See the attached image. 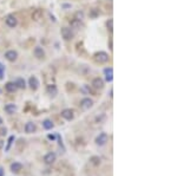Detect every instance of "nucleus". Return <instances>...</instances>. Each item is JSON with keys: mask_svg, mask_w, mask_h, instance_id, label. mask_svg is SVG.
I'll return each instance as SVG.
<instances>
[{"mask_svg": "<svg viewBox=\"0 0 177 176\" xmlns=\"http://www.w3.org/2000/svg\"><path fill=\"white\" fill-rule=\"evenodd\" d=\"M94 142H96V144L99 146V147L105 146L106 143L109 142V135H108L106 132H102V134H99V135L97 136V137H96Z\"/></svg>", "mask_w": 177, "mask_h": 176, "instance_id": "obj_1", "label": "nucleus"}, {"mask_svg": "<svg viewBox=\"0 0 177 176\" xmlns=\"http://www.w3.org/2000/svg\"><path fill=\"white\" fill-rule=\"evenodd\" d=\"M94 59L97 63L99 64H104V63H108L109 62V54L104 51H100V52H97L94 54Z\"/></svg>", "mask_w": 177, "mask_h": 176, "instance_id": "obj_2", "label": "nucleus"}, {"mask_svg": "<svg viewBox=\"0 0 177 176\" xmlns=\"http://www.w3.org/2000/svg\"><path fill=\"white\" fill-rule=\"evenodd\" d=\"M60 115L64 119H66V121H72V119L75 118V111L71 109H64Z\"/></svg>", "mask_w": 177, "mask_h": 176, "instance_id": "obj_3", "label": "nucleus"}, {"mask_svg": "<svg viewBox=\"0 0 177 176\" xmlns=\"http://www.w3.org/2000/svg\"><path fill=\"white\" fill-rule=\"evenodd\" d=\"M61 37L64 38V40H71L73 38V32L71 31L69 27H63L61 28Z\"/></svg>", "mask_w": 177, "mask_h": 176, "instance_id": "obj_4", "label": "nucleus"}, {"mask_svg": "<svg viewBox=\"0 0 177 176\" xmlns=\"http://www.w3.org/2000/svg\"><path fill=\"white\" fill-rule=\"evenodd\" d=\"M93 107V101L91 98H84L80 101V108L83 110H88Z\"/></svg>", "mask_w": 177, "mask_h": 176, "instance_id": "obj_5", "label": "nucleus"}, {"mask_svg": "<svg viewBox=\"0 0 177 176\" xmlns=\"http://www.w3.org/2000/svg\"><path fill=\"white\" fill-rule=\"evenodd\" d=\"M5 22H6V25L9 27H15V26H17V24H18V19L15 18L14 15L10 14V15H7V17H6Z\"/></svg>", "mask_w": 177, "mask_h": 176, "instance_id": "obj_6", "label": "nucleus"}, {"mask_svg": "<svg viewBox=\"0 0 177 176\" xmlns=\"http://www.w3.org/2000/svg\"><path fill=\"white\" fill-rule=\"evenodd\" d=\"M28 85H30V87H31L32 90L36 91V90H38V87H39L40 83H39V81H38L37 77L32 76V77H30V79H28Z\"/></svg>", "mask_w": 177, "mask_h": 176, "instance_id": "obj_7", "label": "nucleus"}, {"mask_svg": "<svg viewBox=\"0 0 177 176\" xmlns=\"http://www.w3.org/2000/svg\"><path fill=\"white\" fill-rule=\"evenodd\" d=\"M5 58L9 60V62H14V60H17L18 58V52L17 51H14V50H10V51H7L5 53Z\"/></svg>", "mask_w": 177, "mask_h": 176, "instance_id": "obj_8", "label": "nucleus"}, {"mask_svg": "<svg viewBox=\"0 0 177 176\" xmlns=\"http://www.w3.org/2000/svg\"><path fill=\"white\" fill-rule=\"evenodd\" d=\"M55 158H57V155L54 153H49L44 156V162L46 164H53L55 162Z\"/></svg>", "mask_w": 177, "mask_h": 176, "instance_id": "obj_9", "label": "nucleus"}, {"mask_svg": "<svg viewBox=\"0 0 177 176\" xmlns=\"http://www.w3.org/2000/svg\"><path fill=\"white\" fill-rule=\"evenodd\" d=\"M33 54H34V57L38 58V59H43L45 57V51L43 50V47H40V46H37L34 47V50H33Z\"/></svg>", "mask_w": 177, "mask_h": 176, "instance_id": "obj_10", "label": "nucleus"}, {"mask_svg": "<svg viewBox=\"0 0 177 176\" xmlns=\"http://www.w3.org/2000/svg\"><path fill=\"white\" fill-rule=\"evenodd\" d=\"M10 169H11V171L13 174H18V173H20L22 170V164L19 163V162H13L11 164V167H10Z\"/></svg>", "mask_w": 177, "mask_h": 176, "instance_id": "obj_11", "label": "nucleus"}, {"mask_svg": "<svg viewBox=\"0 0 177 176\" xmlns=\"http://www.w3.org/2000/svg\"><path fill=\"white\" fill-rule=\"evenodd\" d=\"M92 86L94 87V89H103V87H104V81L100 77L94 78L92 81Z\"/></svg>", "mask_w": 177, "mask_h": 176, "instance_id": "obj_12", "label": "nucleus"}, {"mask_svg": "<svg viewBox=\"0 0 177 176\" xmlns=\"http://www.w3.org/2000/svg\"><path fill=\"white\" fill-rule=\"evenodd\" d=\"M37 130V125L33 122H27L25 124V132L27 134H33Z\"/></svg>", "mask_w": 177, "mask_h": 176, "instance_id": "obj_13", "label": "nucleus"}, {"mask_svg": "<svg viewBox=\"0 0 177 176\" xmlns=\"http://www.w3.org/2000/svg\"><path fill=\"white\" fill-rule=\"evenodd\" d=\"M4 109H5V111L9 115H12V114H14L15 111H17V105L13 104V103H9V104H6Z\"/></svg>", "mask_w": 177, "mask_h": 176, "instance_id": "obj_14", "label": "nucleus"}, {"mask_svg": "<svg viewBox=\"0 0 177 176\" xmlns=\"http://www.w3.org/2000/svg\"><path fill=\"white\" fill-rule=\"evenodd\" d=\"M104 75H105L106 82H112V79H114V70H112V67H106L104 70Z\"/></svg>", "mask_w": 177, "mask_h": 176, "instance_id": "obj_15", "label": "nucleus"}, {"mask_svg": "<svg viewBox=\"0 0 177 176\" xmlns=\"http://www.w3.org/2000/svg\"><path fill=\"white\" fill-rule=\"evenodd\" d=\"M46 91H47V93L51 96V97H55V96H57V93H58V89H57V86H55L54 84H51V85L47 86Z\"/></svg>", "mask_w": 177, "mask_h": 176, "instance_id": "obj_16", "label": "nucleus"}, {"mask_svg": "<svg viewBox=\"0 0 177 176\" xmlns=\"http://www.w3.org/2000/svg\"><path fill=\"white\" fill-rule=\"evenodd\" d=\"M5 89H6L7 92H15V91L18 90V87L15 86L14 82H9V83L5 84Z\"/></svg>", "mask_w": 177, "mask_h": 176, "instance_id": "obj_17", "label": "nucleus"}, {"mask_svg": "<svg viewBox=\"0 0 177 176\" xmlns=\"http://www.w3.org/2000/svg\"><path fill=\"white\" fill-rule=\"evenodd\" d=\"M14 84H15V86L18 87V89H25L26 87V83H25V79L24 78H17L14 81Z\"/></svg>", "mask_w": 177, "mask_h": 176, "instance_id": "obj_18", "label": "nucleus"}, {"mask_svg": "<svg viewBox=\"0 0 177 176\" xmlns=\"http://www.w3.org/2000/svg\"><path fill=\"white\" fill-rule=\"evenodd\" d=\"M43 126H44L45 130H51L54 126V124H53V122L51 121V119H45V121L43 122Z\"/></svg>", "mask_w": 177, "mask_h": 176, "instance_id": "obj_19", "label": "nucleus"}, {"mask_svg": "<svg viewBox=\"0 0 177 176\" xmlns=\"http://www.w3.org/2000/svg\"><path fill=\"white\" fill-rule=\"evenodd\" d=\"M99 14H100V12L98 9H91L90 12H88L90 18H97V17H99Z\"/></svg>", "mask_w": 177, "mask_h": 176, "instance_id": "obj_20", "label": "nucleus"}, {"mask_svg": "<svg viewBox=\"0 0 177 176\" xmlns=\"http://www.w3.org/2000/svg\"><path fill=\"white\" fill-rule=\"evenodd\" d=\"M14 140H15L14 136H11V137L9 138V141H7V146H6V148H5V151H9V150L11 149V147H12V144H13Z\"/></svg>", "mask_w": 177, "mask_h": 176, "instance_id": "obj_21", "label": "nucleus"}, {"mask_svg": "<svg viewBox=\"0 0 177 176\" xmlns=\"http://www.w3.org/2000/svg\"><path fill=\"white\" fill-rule=\"evenodd\" d=\"M90 162L93 164V165H99L100 164V158L98 156H92L90 158Z\"/></svg>", "mask_w": 177, "mask_h": 176, "instance_id": "obj_22", "label": "nucleus"}, {"mask_svg": "<svg viewBox=\"0 0 177 176\" xmlns=\"http://www.w3.org/2000/svg\"><path fill=\"white\" fill-rule=\"evenodd\" d=\"M75 19H77V20H79V21H83V19H84V12H83V11H78V12H76V14H75Z\"/></svg>", "mask_w": 177, "mask_h": 176, "instance_id": "obj_23", "label": "nucleus"}, {"mask_svg": "<svg viewBox=\"0 0 177 176\" xmlns=\"http://www.w3.org/2000/svg\"><path fill=\"white\" fill-rule=\"evenodd\" d=\"M106 25H108V30H109L110 32L114 31V20H112V19H109V21H108Z\"/></svg>", "mask_w": 177, "mask_h": 176, "instance_id": "obj_24", "label": "nucleus"}, {"mask_svg": "<svg viewBox=\"0 0 177 176\" xmlns=\"http://www.w3.org/2000/svg\"><path fill=\"white\" fill-rule=\"evenodd\" d=\"M70 24H71V26H73V27H77V28H78V27H80V21H79V20H77V19H73V20H72V21L70 22Z\"/></svg>", "mask_w": 177, "mask_h": 176, "instance_id": "obj_25", "label": "nucleus"}, {"mask_svg": "<svg viewBox=\"0 0 177 176\" xmlns=\"http://www.w3.org/2000/svg\"><path fill=\"white\" fill-rule=\"evenodd\" d=\"M105 118H106V116L103 114V115H100V117L98 116L97 118H96V122H97V123H102L103 121H105Z\"/></svg>", "mask_w": 177, "mask_h": 176, "instance_id": "obj_26", "label": "nucleus"}, {"mask_svg": "<svg viewBox=\"0 0 177 176\" xmlns=\"http://www.w3.org/2000/svg\"><path fill=\"white\" fill-rule=\"evenodd\" d=\"M82 91H83V92H86V93H90V92H91V89L88 87V85H84V86L82 87Z\"/></svg>", "mask_w": 177, "mask_h": 176, "instance_id": "obj_27", "label": "nucleus"}, {"mask_svg": "<svg viewBox=\"0 0 177 176\" xmlns=\"http://www.w3.org/2000/svg\"><path fill=\"white\" fill-rule=\"evenodd\" d=\"M7 132V129L6 128H3V129H0V136H5Z\"/></svg>", "mask_w": 177, "mask_h": 176, "instance_id": "obj_28", "label": "nucleus"}, {"mask_svg": "<svg viewBox=\"0 0 177 176\" xmlns=\"http://www.w3.org/2000/svg\"><path fill=\"white\" fill-rule=\"evenodd\" d=\"M3 73H4V66L0 64V79H3Z\"/></svg>", "mask_w": 177, "mask_h": 176, "instance_id": "obj_29", "label": "nucleus"}, {"mask_svg": "<svg viewBox=\"0 0 177 176\" xmlns=\"http://www.w3.org/2000/svg\"><path fill=\"white\" fill-rule=\"evenodd\" d=\"M47 137H49V140H52V141H53V140L55 138V136H54V135H49Z\"/></svg>", "mask_w": 177, "mask_h": 176, "instance_id": "obj_30", "label": "nucleus"}, {"mask_svg": "<svg viewBox=\"0 0 177 176\" xmlns=\"http://www.w3.org/2000/svg\"><path fill=\"white\" fill-rule=\"evenodd\" d=\"M0 176H4V168L0 167Z\"/></svg>", "mask_w": 177, "mask_h": 176, "instance_id": "obj_31", "label": "nucleus"}, {"mask_svg": "<svg viewBox=\"0 0 177 176\" xmlns=\"http://www.w3.org/2000/svg\"><path fill=\"white\" fill-rule=\"evenodd\" d=\"M1 124H3V118L0 117V125H1Z\"/></svg>", "mask_w": 177, "mask_h": 176, "instance_id": "obj_32", "label": "nucleus"}, {"mask_svg": "<svg viewBox=\"0 0 177 176\" xmlns=\"http://www.w3.org/2000/svg\"><path fill=\"white\" fill-rule=\"evenodd\" d=\"M1 147H3V142H1V141H0V148H1Z\"/></svg>", "mask_w": 177, "mask_h": 176, "instance_id": "obj_33", "label": "nucleus"}]
</instances>
